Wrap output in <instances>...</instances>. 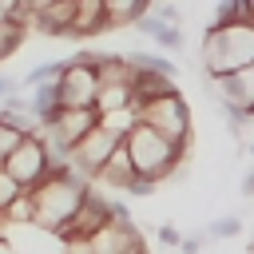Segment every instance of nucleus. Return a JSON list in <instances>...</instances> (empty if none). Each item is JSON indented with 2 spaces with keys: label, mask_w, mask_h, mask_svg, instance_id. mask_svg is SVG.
Returning <instances> with one entry per match:
<instances>
[{
  "label": "nucleus",
  "mask_w": 254,
  "mask_h": 254,
  "mask_svg": "<svg viewBox=\"0 0 254 254\" xmlns=\"http://www.w3.org/2000/svg\"><path fill=\"white\" fill-rule=\"evenodd\" d=\"M60 67H64V60H48V64H36L24 79H20V87H36V83H48V79H56L60 75Z\"/></svg>",
  "instance_id": "4be33fe9"
},
{
  "label": "nucleus",
  "mask_w": 254,
  "mask_h": 254,
  "mask_svg": "<svg viewBox=\"0 0 254 254\" xmlns=\"http://www.w3.org/2000/svg\"><path fill=\"white\" fill-rule=\"evenodd\" d=\"M246 151H250V159H254V143H246Z\"/></svg>",
  "instance_id": "72a5a7b5"
},
{
  "label": "nucleus",
  "mask_w": 254,
  "mask_h": 254,
  "mask_svg": "<svg viewBox=\"0 0 254 254\" xmlns=\"http://www.w3.org/2000/svg\"><path fill=\"white\" fill-rule=\"evenodd\" d=\"M238 190H242V198H254V167H246V171H242V183H238Z\"/></svg>",
  "instance_id": "c85d7f7f"
},
{
  "label": "nucleus",
  "mask_w": 254,
  "mask_h": 254,
  "mask_svg": "<svg viewBox=\"0 0 254 254\" xmlns=\"http://www.w3.org/2000/svg\"><path fill=\"white\" fill-rule=\"evenodd\" d=\"M123 147H127V155H131L135 175H147V179H155V183L171 179V175L179 171V163H183V151H179L175 143H167L159 131H151L147 123H135V127L123 135Z\"/></svg>",
  "instance_id": "7ed1b4c3"
},
{
  "label": "nucleus",
  "mask_w": 254,
  "mask_h": 254,
  "mask_svg": "<svg viewBox=\"0 0 254 254\" xmlns=\"http://www.w3.org/2000/svg\"><path fill=\"white\" fill-rule=\"evenodd\" d=\"M202 234H206V238H238V234H242V218H238V214H222V218L206 222Z\"/></svg>",
  "instance_id": "412c9836"
},
{
  "label": "nucleus",
  "mask_w": 254,
  "mask_h": 254,
  "mask_svg": "<svg viewBox=\"0 0 254 254\" xmlns=\"http://www.w3.org/2000/svg\"><path fill=\"white\" fill-rule=\"evenodd\" d=\"M135 179V167H131V155H127V147H123V139L115 143V151L107 155V163L95 171V187H107V190H127V183Z\"/></svg>",
  "instance_id": "9b49d317"
},
{
  "label": "nucleus",
  "mask_w": 254,
  "mask_h": 254,
  "mask_svg": "<svg viewBox=\"0 0 254 254\" xmlns=\"http://www.w3.org/2000/svg\"><path fill=\"white\" fill-rule=\"evenodd\" d=\"M20 139H24V135H20V131H16L8 119H0V163H4V159L16 151V143H20Z\"/></svg>",
  "instance_id": "b1692460"
},
{
  "label": "nucleus",
  "mask_w": 254,
  "mask_h": 254,
  "mask_svg": "<svg viewBox=\"0 0 254 254\" xmlns=\"http://www.w3.org/2000/svg\"><path fill=\"white\" fill-rule=\"evenodd\" d=\"M0 254H16V250H12V242H8V238H0Z\"/></svg>",
  "instance_id": "7c9ffc66"
},
{
  "label": "nucleus",
  "mask_w": 254,
  "mask_h": 254,
  "mask_svg": "<svg viewBox=\"0 0 254 254\" xmlns=\"http://www.w3.org/2000/svg\"><path fill=\"white\" fill-rule=\"evenodd\" d=\"M246 8H250V20H254V0H246Z\"/></svg>",
  "instance_id": "473e14b6"
},
{
  "label": "nucleus",
  "mask_w": 254,
  "mask_h": 254,
  "mask_svg": "<svg viewBox=\"0 0 254 254\" xmlns=\"http://www.w3.org/2000/svg\"><path fill=\"white\" fill-rule=\"evenodd\" d=\"M56 87H60V107H95V91H99L95 67H87L79 60H64Z\"/></svg>",
  "instance_id": "6e6552de"
},
{
  "label": "nucleus",
  "mask_w": 254,
  "mask_h": 254,
  "mask_svg": "<svg viewBox=\"0 0 254 254\" xmlns=\"http://www.w3.org/2000/svg\"><path fill=\"white\" fill-rule=\"evenodd\" d=\"M202 242H206V234H190L179 242V254H202Z\"/></svg>",
  "instance_id": "cd10ccee"
},
{
  "label": "nucleus",
  "mask_w": 254,
  "mask_h": 254,
  "mask_svg": "<svg viewBox=\"0 0 254 254\" xmlns=\"http://www.w3.org/2000/svg\"><path fill=\"white\" fill-rule=\"evenodd\" d=\"M135 115H139V123H147L151 131H159L167 143H175L183 155L190 151V107L179 95V87L167 91V95H155V99L139 103Z\"/></svg>",
  "instance_id": "20e7f679"
},
{
  "label": "nucleus",
  "mask_w": 254,
  "mask_h": 254,
  "mask_svg": "<svg viewBox=\"0 0 254 254\" xmlns=\"http://www.w3.org/2000/svg\"><path fill=\"white\" fill-rule=\"evenodd\" d=\"M91 254H147V242L139 234L135 222H119V218H107L91 238H87Z\"/></svg>",
  "instance_id": "1a4fd4ad"
},
{
  "label": "nucleus",
  "mask_w": 254,
  "mask_h": 254,
  "mask_svg": "<svg viewBox=\"0 0 254 254\" xmlns=\"http://www.w3.org/2000/svg\"><path fill=\"white\" fill-rule=\"evenodd\" d=\"M147 8H151V0H103V24L107 28H127Z\"/></svg>",
  "instance_id": "dca6fc26"
},
{
  "label": "nucleus",
  "mask_w": 254,
  "mask_h": 254,
  "mask_svg": "<svg viewBox=\"0 0 254 254\" xmlns=\"http://www.w3.org/2000/svg\"><path fill=\"white\" fill-rule=\"evenodd\" d=\"M95 123H99V111H95V107H56V115H52L44 127H52V131H56V139L71 147V143H75V139H83Z\"/></svg>",
  "instance_id": "9d476101"
},
{
  "label": "nucleus",
  "mask_w": 254,
  "mask_h": 254,
  "mask_svg": "<svg viewBox=\"0 0 254 254\" xmlns=\"http://www.w3.org/2000/svg\"><path fill=\"white\" fill-rule=\"evenodd\" d=\"M0 119H4V107H0Z\"/></svg>",
  "instance_id": "c9c22d12"
},
{
  "label": "nucleus",
  "mask_w": 254,
  "mask_h": 254,
  "mask_svg": "<svg viewBox=\"0 0 254 254\" xmlns=\"http://www.w3.org/2000/svg\"><path fill=\"white\" fill-rule=\"evenodd\" d=\"M4 119H8V123L20 131V135H36V131H40V119H36L32 111H8Z\"/></svg>",
  "instance_id": "5701e85b"
},
{
  "label": "nucleus",
  "mask_w": 254,
  "mask_h": 254,
  "mask_svg": "<svg viewBox=\"0 0 254 254\" xmlns=\"http://www.w3.org/2000/svg\"><path fill=\"white\" fill-rule=\"evenodd\" d=\"M167 91H175V75L155 71V67H131V107H139L155 95H167Z\"/></svg>",
  "instance_id": "f8f14e48"
},
{
  "label": "nucleus",
  "mask_w": 254,
  "mask_h": 254,
  "mask_svg": "<svg viewBox=\"0 0 254 254\" xmlns=\"http://www.w3.org/2000/svg\"><path fill=\"white\" fill-rule=\"evenodd\" d=\"M155 234H159V242H163L167 250H179V242H183V234H179V230H175L171 222H163V226H159Z\"/></svg>",
  "instance_id": "bb28decb"
},
{
  "label": "nucleus",
  "mask_w": 254,
  "mask_h": 254,
  "mask_svg": "<svg viewBox=\"0 0 254 254\" xmlns=\"http://www.w3.org/2000/svg\"><path fill=\"white\" fill-rule=\"evenodd\" d=\"M131 103V83H99L95 91V111H115V107H127Z\"/></svg>",
  "instance_id": "a211bd4d"
},
{
  "label": "nucleus",
  "mask_w": 254,
  "mask_h": 254,
  "mask_svg": "<svg viewBox=\"0 0 254 254\" xmlns=\"http://www.w3.org/2000/svg\"><path fill=\"white\" fill-rule=\"evenodd\" d=\"M99 32H107V24H103V0H75L71 28H64L60 40H87V36H99Z\"/></svg>",
  "instance_id": "ddd939ff"
},
{
  "label": "nucleus",
  "mask_w": 254,
  "mask_h": 254,
  "mask_svg": "<svg viewBox=\"0 0 254 254\" xmlns=\"http://www.w3.org/2000/svg\"><path fill=\"white\" fill-rule=\"evenodd\" d=\"M135 123H139V115H135V107H131V103H127V107H115V111H103V115H99V127H103V131H111L115 139H123V135H127Z\"/></svg>",
  "instance_id": "6ab92c4d"
},
{
  "label": "nucleus",
  "mask_w": 254,
  "mask_h": 254,
  "mask_svg": "<svg viewBox=\"0 0 254 254\" xmlns=\"http://www.w3.org/2000/svg\"><path fill=\"white\" fill-rule=\"evenodd\" d=\"M24 32H28V28H20L16 20H0V64H4L8 56H16V48L24 44Z\"/></svg>",
  "instance_id": "aec40b11"
},
{
  "label": "nucleus",
  "mask_w": 254,
  "mask_h": 254,
  "mask_svg": "<svg viewBox=\"0 0 254 254\" xmlns=\"http://www.w3.org/2000/svg\"><path fill=\"white\" fill-rule=\"evenodd\" d=\"M155 179H147V175H135L131 183H127V194H135V198H147V194H155Z\"/></svg>",
  "instance_id": "393cba45"
},
{
  "label": "nucleus",
  "mask_w": 254,
  "mask_h": 254,
  "mask_svg": "<svg viewBox=\"0 0 254 254\" xmlns=\"http://www.w3.org/2000/svg\"><path fill=\"white\" fill-rule=\"evenodd\" d=\"M131 28H139L147 40H155L163 52H183V44H187V40H183V28H179V24H167V20H159L155 12H143V16H139Z\"/></svg>",
  "instance_id": "4468645a"
},
{
  "label": "nucleus",
  "mask_w": 254,
  "mask_h": 254,
  "mask_svg": "<svg viewBox=\"0 0 254 254\" xmlns=\"http://www.w3.org/2000/svg\"><path fill=\"white\" fill-rule=\"evenodd\" d=\"M107 218H111V198L87 183V190H83L79 206L71 210V218H67V222H64L52 238H60V242H64V238H91V234H95Z\"/></svg>",
  "instance_id": "39448f33"
},
{
  "label": "nucleus",
  "mask_w": 254,
  "mask_h": 254,
  "mask_svg": "<svg viewBox=\"0 0 254 254\" xmlns=\"http://www.w3.org/2000/svg\"><path fill=\"white\" fill-rule=\"evenodd\" d=\"M0 20H8V16H4V8H0Z\"/></svg>",
  "instance_id": "f704fd0d"
},
{
  "label": "nucleus",
  "mask_w": 254,
  "mask_h": 254,
  "mask_svg": "<svg viewBox=\"0 0 254 254\" xmlns=\"http://www.w3.org/2000/svg\"><path fill=\"white\" fill-rule=\"evenodd\" d=\"M20 87V79H12V75H0V99L8 95V91H16Z\"/></svg>",
  "instance_id": "c756f323"
},
{
  "label": "nucleus",
  "mask_w": 254,
  "mask_h": 254,
  "mask_svg": "<svg viewBox=\"0 0 254 254\" xmlns=\"http://www.w3.org/2000/svg\"><path fill=\"white\" fill-rule=\"evenodd\" d=\"M44 4H48V0H28V8H32V12H40Z\"/></svg>",
  "instance_id": "2f4dec72"
},
{
  "label": "nucleus",
  "mask_w": 254,
  "mask_h": 254,
  "mask_svg": "<svg viewBox=\"0 0 254 254\" xmlns=\"http://www.w3.org/2000/svg\"><path fill=\"white\" fill-rule=\"evenodd\" d=\"M16 194H20V187H16V179H12V175H8L4 167H0V210H4V206H8V202H12Z\"/></svg>",
  "instance_id": "a878e982"
},
{
  "label": "nucleus",
  "mask_w": 254,
  "mask_h": 254,
  "mask_svg": "<svg viewBox=\"0 0 254 254\" xmlns=\"http://www.w3.org/2000/svg\"><path fill=\"white\" fill-rule=\"evenodd\" d=\"M12 179H16V187L20 190H32L44 175H48V155H44V143H40V131L36 135H24L20 143H16V151L0 163Z\"/></svg>",
  "instance_id": "0eeeda50"
},
{
  "label": "nucleus",
  "mask_w": 254,
  "mask_h": 254,
  "mask_svg": "<svg viewBox=\"0 0 254 254\" xmlns=\"http://www.w3.org/2000/svg\"><path fill=\"white\" fill-rule=\"evenodd\" d=\"M56 107H60V87H56V79L36 83V87H32V95H28V111H32L40 123H48V119L56 115Z\"/></svg>",
  "instance_id": "f3484780"
},
{
  "label": "nucleus",
  "mask_w": 254,
  "mask_h": 254,
  "mask_svg": "<svg viewBox=\"0 0 254 254\" xmlns=\"http://www.w3.org/2000/svg\"><path fill=\"white\" fill-rule=\"evenodd\" d=\"M254 64V24L234 20V24H210L202 36V75L218 79L238 67Z\"/></svg>",
  "instance_id": "f03ea898"
},
{
  "label": "nucleus",
  "mask_w": 254,
  "mask_h": 254,
  "mask_svg": "<svg viewBox=\"0 0 254 254\" xmlns=\"http://www.w3.org/2000/svg\"><path fill=\"white\" fill-rule=\"evenodd\" d=\"M71 16H75V0H48L32 16V28H40L44 36H64V28H71Z\"/></svg>",
  "instance_id": "2eb2a0df"
},
{
  "label": "nucleus",
  "mask_w": 254,
  "mask_h": 254,
  "mask_svg": "<svg viewBox=\"0 0 254 254\" xmlns=\"http://www.w3.org/2000/svg\"><path fill=\"white\" fill-rule=\"evenodd\" d=\"M83 190H87V179H83V175H75L71 167L48 171V175L28 190V194H32V226H40V230L56 234V230L71 218V210L79 206Z\"/></svg>",
  "instance_id": "f257e3e1"
},
{
  "label": "nucleus",
  "mask_w": 254,
  "mask_h": 254,
  "mask_svg": "<svg viewBox=\"0 0 254 254\" xmlns=\"http://www.w3.org/2000/svg\"><path fill=\"white\" fill-rule=\"evenodd\" d=\"M115 143H119V139H115L111 131H103V127L95 123V127H91V131H87L83 139H75V143L67 147V167H71L75 175H83V179L91 183V179H95V171H99V167L107 163V155L115 151Z\"/></svg>",
  "instance_id": "423d86ee"
}]
</instances>
